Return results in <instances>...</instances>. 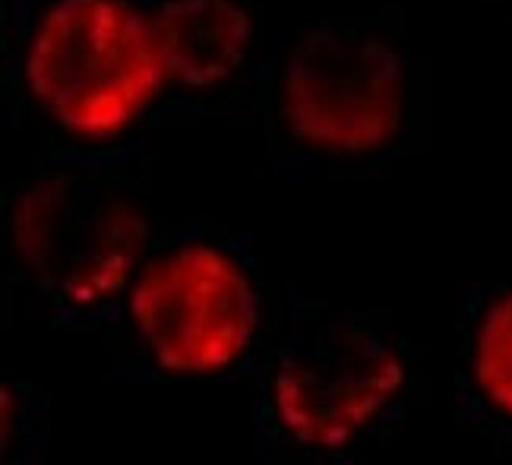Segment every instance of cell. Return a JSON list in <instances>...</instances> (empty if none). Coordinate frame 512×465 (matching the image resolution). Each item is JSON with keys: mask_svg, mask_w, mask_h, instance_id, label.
I'll list each match as a JSON object with an SVG mask.
<instances>
[{"mask_svg": "<svg viewBox=\"0 0 512 465\" xmlns=\"http://www.w3.org/2000/svg\"><path fill=\"white\" fill-rule=\"evenodd\" d=\"M279 181L367 178L430 143V67L405 16L332 13L282 32L253 102Z\"/></svg>", "mask_w": 512, "mask_h": 465, "instance_id": "6da1fadb", "label": "cell"}, {"mask_svg": "<svg viewBox=\"0 0 512 465\" xmlns=\"http://www.w3.org/2000/svg\"><path fill=\"white\" fill-rule=\"evenodd\" d=\"M0 92L45 162H146L177 124L143 0H4Z\"/></svg>", "mask_w": 512, "mask_h": 465, "instance_id": "7a4b0ae2", "label": "cell"}, {"mask_svg": "<svg viewBox=\"0 0 512 465\" xmlns=\"http://www.w3.org/2000/svg\"><path fill=\"white\" fill-rule=\"evenodd\" d=\"M256 465H370L427 405L424 348L386 310L288 285L285 317L253 374Z\"/></svg>", "mask_w": 512, "mask_h": 465, "instance_id": "3957f363", "label": "cell"}, {"mask_svg": "<svg viewBox=\"0 0 512 465\" xmlns=\"http://www.w3.org/2000/svg\"><path fill=\"white\" fill-rule=\"evenodd\" d=\"M288 285L250 235L209 216L159 222L111 326L102 333L121 383L253 380L285 317Z\"/></svg>", "mask_w": 512, "mask_h": 465, "instance_id": "277c9868", "label": "cell"}, {"mask_svg": "<svg viewBox=\"0 0 512 465\" xmlns=\"http://www.w3.org/2000/svg\"><path fill=\"white\" fill-rule=\"evenodd\" d=\"M159 222L146 162L32 159L0 200L7 285L45 323L102 336Z\"/></svg>", "mask_w": 512, "mask_h": 465, "instance_id": "5b68a950", "label": "cell"}, {"mask_svg": "<svg viewBox=\"0 0 512 465\" xmlns=\"http://www.w3.org/2000/svg\"><path fill=\"white\" fill-rule=\"evenodd\" d=\"M177 124L253 114L279 45L260 0H143Z\"/></svg>", "mask_w": 512, "mask_h": 465, "instance_id": "8992f818", "label": "cell"}, {"mask_svg": "<svg viewBox=\"0 0 512 465\" xmlns=\"http://www.w3.org/2000/svg\"><path fill=\"white\" fill-rule=\"evenodd\" d=\"M456 418L512 453V282H468L456 301Z\"/></svg>", "mask_w": 512, "mask_h": 465, "instance_id": "52a82bcc", "label": "cell"}, {"mask_svg": "<svg viewBox=\"0 0 512 465\" xmlns=\"http://www.w3.org/2000/svg\"><path fill=\"white\" fill-rule=\"evenodd\" d=\"M54 405L48 390L29 380L0 386V465H45Z\"/></svg>", "mask_w": 512, "mask_h": 465, "instance_id": "ba28073f", "label": "cell"}, {"mask_svg": "<svg viewBox=\"0 0 512 465\" xmlns=\"http://www.w3.org/2000/svg\"><path fill=\"white\" fill-rule=\"evenodd\" d=\"M487 4H497V7H506L512 13V0H487Z\"/></svg>", "mask_w": 512, "mask_h": 465, "instance_id": "9c48e42d", "label": "cell"}]
</instances>
